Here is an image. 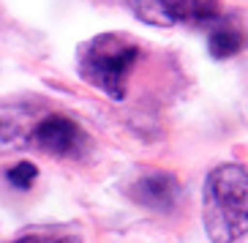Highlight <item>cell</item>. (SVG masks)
Masks as SVG:
<instances>
[{
  "instance_id": "5b68a950",
  "label": "cell",
  "mask_w": 248,
  "mask_h": 243,
  "mask_svg": "<svg viewBox=\"0 0 248 243\" xmlns=\"http://www.w3.org/2000/svg\"><path fill=\"white\" fill-rule=\"evenodd\" d=\"M158 8L161 25H194V28H210L221 19L218 0H153Z\"/></svg>"
},
{
  "instance_id": "7a4b0ae2",
  "label": "cell",
  "mask_w": 248,
  "mask_h": 243,
  "mask_svg": "<svg viewBox=\"0 0 248 243\" xmlns=\"http://www.w3.org/2000/svg\"><path fill=\"white\" fill-rule=\"evenodd\" d=\"M139 60V47L117 33H101L79 47V74L93 88L120 101L125 96V80Z\"/></svg>"
},
{
  "instance_id": "52a82bcc",
  "label": "cell",
  "mask_w": 248,
  "mask_h": 243,
  "mask_svg": "<svg viewBox=\"0 0 248 243\" xmlns=\"http://www.w3.org/2000/svg\"><path fill=\"white\" fill-rule=\"evenodd\" d=\"M36 178H38V170H36V164H30V162H19L11 170H6V180L14 189H19V192H28L30 186L36 183Z\"/></svg>"
},
{
  "instance_id": "3957f363",
  "label": "cell",
  "mask_w": 248,
  "mask_h": 243,
  "mask_svg": "<svg viewBox=\"0 0 248 243\" xmlns=\"http://www.w3.org/2000/svg\"><path fill=\"white\" fill-rule=\"evenodd\" d=\"M30 145L60 159H79L88 153L90 137L66 115H49L30 129Z\"/></svg>"
},
{
  "instance_id": "6da1fadb",
  "label": "cell",
  "mask_w": 248,
  "mask_h": 243,
  "mask_svg": "<svg viewBox=\"0 0 248 243\" xmlns=\"http://www.w3.org/2000/svg\"><path fill=\"white\" fill-rule=\"evenodd\" d=\"M202 221L210 243H237L248 235V172L240 164H221L207 175Z\"/></svg>"
},
{
  "instance_id": "ba28073f",
  "label": "cell",
  "mask_w": 248,
  "mask_h": 243,
  "mask_svg": "<svg viewBox=\"0 0 248 243\" xmlns=\"http://www.w3.org/2000/svg\"><path fill=\"white\" fill-rule=\"evenodd\" d=\"M14 243H79L71 235H52V232H33V235H22Z\"/></svg>"
},
{
  "instance_id": "277c9868",
  "label": "cell",
  "mask_w": 248,
  "mask_h": 243,
  "mask_svg": "<svg viewBox=\"0 0 248 243\" xmlns=\"http://www.w3.org/2000/svg\"><path fill=\"white\" fill-rule=\"evenodd\" d=\"M134 202H139L147 211L155 213H169L175 211V205L180 202V180L172 172H145L134 180V186L128 189Z\"/></svg>"
},
{
  "instance_id": "8992f818",
  "label": "cell",
  "mask_w": 248,
  "mask_h": 243,
  "mask_svg": "<svg viewBox=\"0 0 248 243\" xmlns=\"http://www.w3.org/2000/svg\"><path fill=\"white\" fill-rule=\"evenodd\" d=\"M248 44L246 33H243V28L234 19H229V16H221L216 25H210L207 28V49H210L213 58H232V55H237V52H243V47Z\"/></svg>"
}]
</instances>
